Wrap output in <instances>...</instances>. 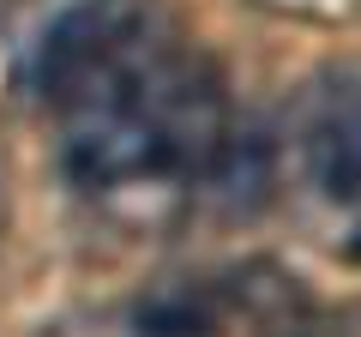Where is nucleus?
<instances>
[{"mask_svg":"<svg viewBox=\"0 0 361 337\" xmlns=\"http://www.w3.org/2000/svg\"><path fill=\"white\" fill-rule=\"evenodd\" d=\"M139 30V13H127L121 0H78L42 30L37 54H30V91L42 103H66L121 42Z\"/></svg>","mask_w":361,"mask_h":337,"instance_id":"obj_1","label":"nucleus"},{"mask_svg":"<svg viewBox=\"0 0 361 337\" xmlns=\"http://www.w3.org/2000/svg\"><path fill=\"white\" fill-rule=\"evenodd\" d=\"M301 157H307V181L337 205L361 199V73L337 78L331 91L313 97L301 121Z\"/></svg>","mask_w":361,"mask_h":337,"instance_id":"obj_2","label":"nucleus"},{"mask_svg":"<svg viewBox=\"0 0 361 337\" xmlns=\"http://www.w3.org/2000/svg\"><path fill=\"white\" fill-rule=\"evenodd\" d=\"M205 193L217 199L229 217H253V211L271 205V193H277V139H271L265 127H229L217 145V157H211L205 168Z\"/></svg>","mask_w":361,"mask_h":337,"instance_id":"obj_3","label":"nucleus"},{"mask_svg":"<svg viewBox=\"0 0 361 337\" xmlns=\"http://www.w3.org/2000/svg\"><path fill=\"white\" fill-rule=\"evenodd\" d=\"M0 205H6V175H0Z\"/></svg>","mask_w":361,"mask_h":337,"instance_id":"obj_4","label":"nucleus"}]
</instances>
